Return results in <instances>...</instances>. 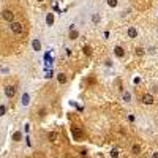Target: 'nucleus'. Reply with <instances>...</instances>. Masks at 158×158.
Masks as SVG:
<instances>
[{
  "instance_id": "obj_1",
  "label": "nucleus",
  "mask_w": 158,
  "mask_h": 158,
  "mask_svg": "<svg viewBox=\"0 0 158 158\" xmlns=\"http://www.w3.org/2000/svg\"><path fill=\"white\" fill-rule=\"evenodd\" d=\"M10 32H13L15 35H22L24 33V25L19 21H13V22H10Z\"/></svg>"
},
{
  "instance_id": "obj_2",
  "label": "nucleus",
  "mask_w": 158,
  "mask_h": 158,
  "mask_svg": "<svg viewBox=\"0 0 158 158\" xmlns=\"http://www.w3.org/2000/svg\"><path fill=\"white\" fill-rule=\"evenodd\" d=\"M30 103H32V95L29 94V92H24V94L21 95V109L25 111L30 106Z\"/></svg>"
},
{
  "instance_id": "obj_3",
  "label": "nucleus",
  "mask_w": 158,
  "mask_h": 158,
  "mask_svg": "<svg viewBox=\"0 0 158 158\" xmlns=\"http://www.w3.org/2000/svg\"><path fill=\"white\" fill-rule=\"evenodd\" d=\"M141 101H142L144 104H149V106H150V104L155 103V97H153L152 94H142V95H141Z\"/></svg>"
},
{
  "instance_id": "obj_4",
  "label": "nucleus",
  "mask_w": 158,
  "mask_h": 158,
  "mask_svg": "<svg viewBox=\"0 0 158 158\" xmlns=\"http://www.w3.org/2000/svg\"><path fill=\"white\" fill-rule=\"evenodd\" d=\"M2 19L6 21V22H13L15 21V15H13L11 10H3L2 11Z\"/></svg>"
},
{
  "instance_id": "obj_5",
  "label": "nucleus",
  "mask_w": 158,
  "mask_h": 158,
  "mask_svg": "<svg viewBox=\"0 0 158 158\" xmlns=\"http://www.w3.org/2000/svg\"><path fill=\"white\" fill-rule=\"evenodd\" d=\"M15 95H16V87L15 85H5V97L6 98H15Z\"/></svg>"
},
{
  "instance_id": "obj_6",
  "label": "nucleus",
  "mask_w": 158,
  "mask_h": 158,
  "mask_svg": "<svg viewBox=\"0 0 158 158\" xmlns=\"http://www.w3.org/2000/svg\"><path fill=\"white\" fill-rule=\"evenodd\" d=\"M114 56H115L117 59H123V57H125V49H123L120 44H115V46H114Z\"/></svg>"
},
{
  "instance_id": "obj_7",
  "label": "nucleus",
  "mask_w": 158,
  "mask_h": 158,
  "mask_svg": "<svg viewBox=\"0 0 158 158\" xmlns=\"http://www.w3.org/2000/svg\"><path fill=\"white\" fill-rule=\"evenodd\" d=\"M32 49H33L35 52L41 51V41H40L38 38H33V40H32Z\"/></svg>"
},
{
  "instance_id": "obj_8",
  "label": "nucleus",
  "mask_w": 158,
  "mask_h": 158,
  "mask_svg": "<svg viewBox=\"0 0 158 158\" xmlns=\"http://www.w3.org/2000/svg\"><path fill=\"white\" fill-rule=\"evenodd\" d=\"M57 82L59 84H67L68 82V76L65 74V73H59L57 74Z\"/></svg>"
},
{
  "instance_id": "obj_9",
  "label": "nucleus",
  "mask_w": 158,
  "mask_h": 158,
  "mask_svg": "<svg viewBox=\"0 0 158 158\" xmlns=\"http://www.w3.org/2000/svg\"><path fill=\"white\" fill-rule=\"evenodd\" d=\"M81 133H82V130H81V128L73 127V136H74L76 139H81V138H82V135H81Z\"/></svg>"
},
{
  "instance_id": "obj_10",
  "label": "nucleus",
  "mask_w": 158,
  "mask_h": 158,
  "mask_svg": "<svg viewBox=\"0 0 158 158\" xmlns=\"http://www.w3.org/2000/svg\"><path fill=\"white\" fill-rule=\"evenodd\" d=\"M127 33H128L130 38H136V36H138V30H136V27H128Z\"/></svg>"
},
{
  "instance_id": "obj_11",
  "label": "nucleus",
  "mask_w": 158,
  "mask_h": 158,
  "mask_svg": "<svg viewBox=\"0 0 158 158\" xmlns=\"http://www.w3.org/2000/svg\"><path fill=\"white\" fill-rule=\"evenodd\" d=\"M11 139L15 141V142H21V139H22L21 131H15V133H13V136H11Z\"/></svg>"
},
{
  "instance_id": "obj_12",
  "label": "nucleus",
  "mask_w": 158,
  "mask_h": 158,
  "mask_svg": "<svg viewBox=\"0 0 158 158\" xmlns=\"http://www.w3.org/2000/svg\"><path fill=\"white\" fill-rule=\"evenodd\" d=\"M48 139L51 142H56L57 141V133H56V131H49V133H48Z\"/></svg>"
},
{
  "instance_id": "obj_13",
  "label": "nucleus",
  "mask_w": 158,
  "mask_h": 158,
  "mask_svg": "<svg viewBox=\"0 0 158 158\" xmlns=\"http://www.w3.org/2000/svg\"><path fill=\"white\" fill-rule=\"evenodd\" d=\"M106 5L109 8H117L118 6V0H106Z\"/></svg>"
},
{
  "instance_id": "obj_14",
  "label": "nucleus",
  "mask_w": 158,
  "mask_h": 158,
  "mask_svg": "<svg viewBox=\"0 0 158 158\" xmlns=\"http://www.w3.org/2000/svg\"><path fill=\"white\" fill-rule=\"evenodd\" d=\"M46 22H48V25H52V24H54V15H52V13H48Z\"/></svg>"
},
{
  "instance_id": "obj_15",
  "label": "nucleus",
  "mask_w": 158,
  "mask_h": 158,
  "mask_svg": "<svg viewBox=\"0 0 158 158\" xmlns=\"http://www.w3.org/2000/svg\"><path fill=\"white\" fill-rule=\"evenodd\" d=\"M77 36H79V32H77V30H71V32L68 33V38H70V40H77Z\"/></svg>"
},
{
  "instance_id": "obj_16",
  "label": "nucleus",
  "mask_w": 158,
  "mask_h": 158,
  "mask_svg": "<svg viewBox=\"0 0 158 158\" xmlns=\"http://www.w3.org/2000/svg\"><path fill=\"white\" fill-rule=\"evenodd\" d=\"M90 19H92V22H94V24H98L100 22V15H98V13H95V15L90 16Z\"/></svg>"
},
{
  "instance_id": "obj_17",
  "label": "nucleus",
  "mask_w": 158,
  "mask_h": 158,
  "mask_svg": "<svg viewBox=\"0 0 158 158\" xmlns=\"http://www.w3.org/2000/svg\"><path fill=\"white\" fill-rule=\"evenodd\" d=\"M131 152H133L135 155H138V153H141V146H138V144H135L133 147H131Z\"/></svg>"
},
{
  "instance_id": "obj_18",
  "label": "nucleus",
  "mask_w": 158,
  "mask_h": 158,
  "mask_svg": "<svg viewBox=\"0 0 158 158\" xmlns=\"http://www.w3.org/2000/svg\"><path fill=\"white\" fill-rule=\"evenodd\" d=\"M6 114V106L5 104H0V117H3Z\"/></svg>"
},
{
  "instance_id": "obj_19",
  "label": "nucleus",
  "mask_w": 158,
  "mask_h": 158,
  "mask_svg": "<svg viewBox=\"0 0 158 158\" xmlns=\"http://www.w3.org/2000/svg\"><path fill=\"white\" fill-rule=\"evenodd\" d=\"M111 156H112V158H117V156H118V150H117V149H114V150L111 152Z\"/></svg>"
},
{
  "instance_id": "obj_20",
  "label": "nucleus",
  "mask_w": 158,
  "mask_h": 158,
  "mask_svg": "<svg viewBox=\"0 0 158 158\" xmlns=\"http://www.w3.org/2000/svg\"><path fill=\"white\" fill-rule=\"evenodd\" d=\"M136 54H138V56H142V54H144V49H142V48H138V49H136Z\"/></svg>"
},
{
  "instance_id": "obj_21",
  "label": "nucleus",
  "mask_w": 158,
  "mask_h": 158,
  "mask_svg": "<svg viewBox=\"0 0 158 158\" xmlns=\"http://www.w3.org/2000/svg\"><path fill=\"white\" fill-rule=\"evenodd\" d=\"M123 100L125 101H130V94H128V92H125V94H123Z\"/></svg>"
},
{
  "instance_id": "obj_22",
  "label": "nucleus",
  "mask_w": 158,
  "mask_h": 158,
  "mask_svg": "<svg viewBox=\"0 0 158 158\" xmlns=\"http://www.w3.org/2000/svg\"><path fill=\"white\" fill-rule=\"evenodd\" d=\"M0 70H2V74H5V73L8 74V73H10V70H8V68H5V67H2V68H0Z\"/></svg>"
},
{
  "instance_id": "obj_23",
  "label": "nucleus",
  "mask_w": 158,
  "mask_h": 158,
  "mask_svg": "<svg viewBox=\"0 0 158 158\" xmlns=\"http://www.w3.org/2000/svg\"><path fill=\"white\" fill-rule=\"evenodd\" d=\"M128 120H130V122H135L136 117H135V115H128Z\"/></svg>"
},
{
  "instance_id": "obj_24",
  "label": "nucleus",
  "mask_w": 158,
  "mask_h": 158,
  "mask_svg": "<svg viewBox=\"0 0 158 158\" xmlns=\"http://www.w3.org/2000/svg\"><path fill=\"white\" fill-rule=\"evenodd\" d=\"M43 115H46V109H41V111H40V117H43Z\"/></svg>"
},
{
  "instance_id": "obj_25",
  "label": "nucleus",
  "mask_w": 158,
  "mask_h": 158,
  "mask_svg": "<svg viewBox=\"0 0 158 158\" xmlns=\"http://www.w3.org/2000/svg\"><path fill=\"white\" fill-rule=\"evenodd\" d=\"M84 52H85V54H90L92 51H90V48H87V46H85V48H84Z\"/></svg>"
},
{
  "instance_id": "obj_26",
  "label": "nucleus",
  "mask_w": 158,
  "mask_h": 158,
  "mask_svg": "<svg viewBox=\"0 0 158 158\" xmlns=\"http://www.w3.org/2000/svg\"><path fill=\"white\" fill-rule=\"evenodd\" d=\"M152 158H158V152H153V155H152Z\"/></svg>"
},
{
  "instance_id": "obj_27",
  "label": "nucleus",
  "mask_w": 158,
  "mask_h": 158,
  "mask_svg": "<svg viewBox=\"0 0 158 158\" xmlns=\"http://www.w3.org/2000/svg\"><path fill=\"white\" fill-rule=\"evenodd\" d=\"M36 2H44V0H36Z\"/></svg>"
},
{
  "instance_id": "obj_28",
  "label": "nucleus",
  "mask_w": 158,
  "mask_h": 158,
  "mask_svg": "<svg viewBox=\"0 0 158 158\" xmlns=\"http://www.w3.org/2000/svg\"><path fill=\"white\" fill-rule=\"evenodd\" d=\"M156 36H158V29H156Z\"/></svg>"
}]
</instances>
